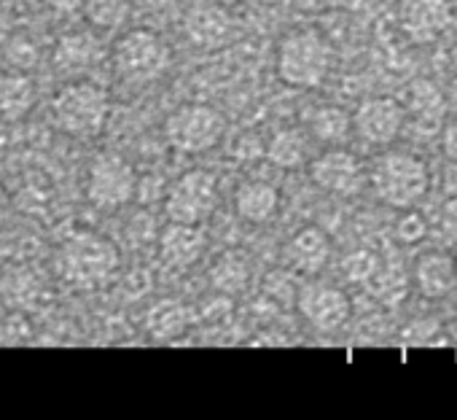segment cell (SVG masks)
Instances as JSON below:
<instances>
[{"instance_id":"1","label":"cell","mask_w":457,"mask_h":420,"mask_svg":"<svg viewBox=\"0 0 457 420\" xmlns=\"http://www.w3.org/2000/svg\"><path fill=\"white\" fill-rule=\"evenodd\" d=\"M57 265L68 286L79 291H95L119 273L121 256L108 238L97 232H79L62 246Z\"/></svg>"},{"instance_id":"2","label":"cell","mask_w":457,"mask_h":420,"mask_svg":"<svg viewBox=\"0 0 457 420\" xmlns=\"http://www.w3.org/2000/svg\"><path fill=\"white\" fill-rule=\"evenodd\" d=\"M331 71V46L312 30H291L278 46V76L283 84L296 89H315L326 81Z\"/></svg>"},{"instance_id":"3","label":"cell","mask_w":457,"mask_h":420,"mask_svg":"<svg viewBox=\"0 0 457 420\" xmlns=\"http://www.w3.org/2000/svg\"><path fill=\"white\" fill-rule=\"evenodd\" d=\"M108 111H111L108 92L95 81H73L62 87L52 103L57 127L79 140L97 138L108 122Z\"/></svg>"},{"instance_id":"4","label":"cell","mask_w":457,"mask_h":420,"mask_svg":"<svg viewBox=\"0 0 457 420\" xmlns=\"http://www.w3.org/2000/svg\"><path fill=\"white\" fill-rule=\"evenodd\" d=\"M371 183L379 199L390 207H411L428 191V170L422 159L403 151H390L374 162Z\"/></svg>"},{"instance_id":"5","label":"cell","mask_w":457,"mask_h":420,"mask_svg":"<svg viewBox=\"0 0 457 420\" xmlns=\"http://www.w3.org/2000/svg\"><path fill=\"white\" fill-rule=\"evenodd\" d=\"M226 132V119L220 111L204 103H186L175 108L164 122L167 143L180 154H202L218 146Z\"/></svg>"},{"instance_id":"6","label":"cell","mask_w":457,"mask_h":420,"mask_svg":"<svg viewBox=\"0 0 457 420\" xmlns=\"http://www.w3.org/2000/svg\"><path fill=\"white\" fill-rule=\"evenodd\" d=\"M113 65L119 71L121 79L127 81H151L156 76H162L170 65V49L167 44L145 30V28H137V30H129L124 33L116 46H113Z\"/></svg>"},{"instance_id":"7","label":"cell","mask_w":457,"mask_h":420,"mask_svg":"<svg viewBox=\"0 0 457 420\" xmlns=\"http://www.w3.org/2000/svg\"><path fill=\"white\" fill-rule=\"evenodd\" d=\"M218 207V181L207 170L183 172L167 194L164 210L175 224H202Z\"/></svg>"},{"instance_id":"8","label":"cell","mask_w":457,"mask_h":420,"mask_svg":"<svg viewBox=\"0 0 457 420\" xmlns=\"http://www.w3.org/2000/svg\"><path fill=\"white\" fill-rule=\"evenodd\" d=\"M137 191V175L129 162L119 154H97L89 164L87 178V197L95 207L116 210L127 205Z\"/></svg>"},{"instance_id":"9","label":"cell","mask_w":457,"mask_h":420,"mask_svg":"<svg viewBox=\"0 0 457 420\" xmlns=\"http://www.w3.org/2000/svg\"><path fill=\"white\" fill-rule=\"evenodd\" d=\"M398 22L414 44H433L452 25L449 0H401Z\"/></svg>"},{"instance_id":"10","label":"cell","mask_w":457,"mask_h":420,"mask_svg":"<svg viewBox=\"0 0 457 420\" xmlns=\"http://www.w3.org/2000/svg\"><path fill=\"white\" fill-rule=\"evenodd\" d=\"M310 178L318 189H323L328 194L347 197L363 186V167H361L358 156H353L350 151L331 148V151L320 154L318 159H312Z\"/></svg>"},{"instance_id":"11","label":"cell","mask_w":457,"mask_h":420,"mask_svg":"<svg viewBox=\"0 0 457 420\" xmlns=\"http://www.w3.org/2000/svg\"><path fill=\"white\" fill-rule=\"evenodd\" d=\"M350 299L345 291L323 283H310L299 291V313L320 332H334L350 318Z\"/></svg>"},{"instance_id":"12","label":"cell","mask_w":457,"mask_h":420,"mask_svg":"<svg viewBox=\"0 0 457 420\" xmlns=\"http://www.w3.org/2000/svg\"><path fill=\"white\" fill-rule=\"evenodd\" d=\"M353 124L363 140L374 146H387L403 127V108L393 97H371L358 105Z\"/></svg>"},{"instance_id":"13","label":"cell","mask_w":457,"mask_h":420,"mask_svg":"<svg viewBox=\"0 0 457 420\" xmlns=\"http://www.w3.org/2000/svg\"><path fill=\"white\" fill-rule=\"evenodd\" d=\"M183 30L194 46L215 49V46H223L228 38H232L235 22H232V17H228L226 6L210 4V0H196V4L186 12Z\"/></svg>"},{"instance_id":"14","label":"cell","mask_w":457,"mask_h":420,"mask_svg":"<svg viewBox=\"0 0 457 420\" xmlns=\"http://www.w3.org/2000/svg\"><path fill=\"white\" fill-rule=\"evenodd\" d=\"M403 119L409 116L417 132H436L446 116V103L438 92V87L428 79H417L411 81V87L406 89V100H403Z\"/></svg>"},{"instance_id":"15","label":"cell","mask_w":457,"mask_h":420,"mask_svg":"<svg viewBox=\"0 0 457 420\" xmlns=\"http://www.w3.org/2000/svg\"><path fill=\"white\" fill-rule=\"evenodd\" d=\"M202 248H204V232L199 230V224L170 222V227L159 238V256L167 267L175 270L191 267L202 256Z\"/></svg>"},{"instance_id":"16","label":"cell","mask_w":457,"mask_h":420,"mask_svg":"<svg viewBox=\"0 0 457 420\" xmlns=\"http://www.w3.org/2000/svg\"><path fill=\"white\" fill-rule=\"evenodd\" d=\"M414 283L425 299L446 297L457 283V265L441 251H425L414 265Z\"/></svg>"},{"instance_id":"17","label":"cell","mask_w":457,"mask_h":420,"mask_svg":"<svg viewBox=\"0 0 457 420\" xmlns=\"http://www.w3.org/2000/svg\"><path fill=\"white\" fill-rule=\"evenodd\" d=\"M331 254V240L323 230L318 227H304L299 230L288 246H286V259L294 270L304 273V275H315L326 267Z\"/></svg>"},{"instance_id":"18","label":"cell","mask_w":457,"mask_h":420,"mask_svg":"<svg viewBox=\"0 0 457 420\" xmlns=\"http://www.w3.org/2000/svg\"><path fill=\"white\" fill-rule=\"evenodd\" d=\"M278 207H280V194L272 183H264V181H248L235 194L237 216L251 224L270 222L278 214Z\"/></svg>"},{"instance_id":"19","label":"cell","mask_w":457,"mask_h":420,"mask_svg":"<svg viewBox=\"0 0 457 420\" xmlns=\"http://www.w3.org/2000/svg\"><path fill=\"white\" fill-rule=\"evenodd\" d=\"M194 323V313L191 307H186L178 299H162L148 310L145 318V329L154 340H175L180 334H186V329Z\"/></svg>"},{"instance_id":"20","label":"cell","mask_w":457,"mask_h":420,"mask_svg":"<svg viewBox=\"0 0 457 420\" xmlns=\"http://www.w3.org/2000/svg\"><path fill=\"white\" fill-rule=\"evenodd\" d=\"M36 105V84L25 73L0 76V122H20Z\"/></svg>"},{"instance_id":"21","label":"cell","mask_w":457,"mask_h":420,"mask_svg":"<svg viewBox=\"0 0 457 420\" xmlns=\"http://www.w3.org/2000/svg\"><path fill=\"white\" fill-rule=\"evenodd\" d=\"M210 281H212L215 291H220V294H237L251 281V265L243 254L226 251L210 267Z\"/></svg>"},{"instance_id":"22","label":"cell","mask_w":457,"mask_h":420,"mask_svg":"<svg viewBox=\"0 0 457 420\" xmlns=\"http://www.w3.org/2000/svg\"><path fill=\"white\" fill-rule=\"evenodd\" d=\"M307 154H310V146H307V138L302 130H280L275 132V138L270 140L267 146V159L283 170H296L307 162Z\"/></svg>"},{"instance_id":"23","label":"cell","mask_w":457,"mask_h":420,"mask_svg":"<svg viewBox=\"0 0 457 420\" xmlns=\"http://www.w3.org/2000/svg\"><path fill=\"white\" fill-rule=\"evenodd\" d=\"M54 57H57V65H60V68H71V71H73V68H89V65L100 63L103 46L97 44L95 36L73 33V36H68V38L60 41Z\"/></svg>"},{"instance_id":"24","label":"cell","mask_w":457,"mask_h":420,"mask_svg":"<svg viewBox=\"0 0 457 420\" xmlns=\"http://www.w3.org/2000/svg\"><path fill=\"white\" fill-rule=\"evenodd\" d=\"M81 9L97 30H119L129 17V0H81Z\"/></svg>"},{"instance_id":"25","label":"cell","mask_w":457,"mask_h":420,"mask_svg":"<svg viewBox=\"0 0 457 420\" xmlns=\"http://www.w3.org/2000/svg\"><path fill=\"white\" fill-rule=\"evenodd\" d=\"M353 122L347 116L345 108H337V105H326V108H318L310 119V130L318 140L323 143H342L350 132Z\"/></svg>"},{"instance_id":"26","label":"cell","mask_w":457,"mask_h":420,"mask_svg":"<svg viewBox=\"0 0 457 420\" xmlns=\"http://www.w3.org/2000/svg\"><path fill=\"white\" fill-rule=\"evenodd\" d=\"M345 275L355 283H369L379 273V256L374 251H355L345 259Z\"/></svg>"},{"instance_id":"27","label":"cell","mask_w":457,"mask_h":420,"mask_svg":"<svg viewBox=\"0 0 457 420\" xmlns=\"http://www.w3.org/2000/svg\"><path fill=\"white\" fill-rule=\"evenodd\" d=\"M6 44V57L17 65V68H30L33 63H36V57H38V52H36V46L28 41V38H6L4 41Z\"/></svg>"},{"instance_id":"28","label":"cell","mask_w":457,"mask_h":420,"mask_svg":"<svg viewBox=\"0 0 457 420\" xmlns=\"http://www.w3.org/2000/svg\"><path fill=\"white\" fill-rule=\"evenodd\" d=\"M425 235V219L420 214H409L398 222V238L406 243H414Z\"/></svg>"},{"instance_id":"29","label":"cell","mask_w":457,"mask_h":420,"mask_svg":"<svg viewBox=\"0 0 457 420\" xmlns=\"http://www.w3.org/2000/svg\"><path fill=\"white\" fill-rule=\"evenodd\" d=\"M441 148H444V154H446L452 162H457V119H454V122H449V124L444 127Z\"/></svg>"},{"instance_id":"30","label":"cell","mask_w":457,"mask_h":420,"mask_svg":"<svg viewBox=\"0 0 457 420\" xmlns=\"http://www.w3.org/2000/svg\"><path fill=\"white\" fill-rule=\"evenodd\" d=\"M9 36H12V17L4 6H0V44H4Z\"/></svg>"},{"instance_id":"31","label":"cell","mask_w":457,"mask_h":420,"mask_svg":"<svg viewBox=\"0 0 457 420\" xmlns=\"http://www.w3.org/2000/svg\"><path fill=\"white\" fill-rule=\"evenodd\" d=\"M4 219H6V191L0 186V224H4Z\"/></svg>"},{"instance_id":"32","label":"cell","mask_w":457,"mask_h":420,"mask_svg":"<svg viewBox=\"0 0 457 420\" xmlns=\"http://www.w3.org/2000/svg\"><path fill=\"white\" fill-rule=\"evenodd\" d=\"M210 4H218V6H235V4H240V0H210Z\"/></svg>"},{"instance_id":"33","label":"cell","mask_w":457,"mask_h":420,"mask_svg":"<svg viewBox=\"0 0 457 420\" xmlns=\"http://www.w3.org/2000/svg\"><path fill=\"white\" fill-rule=\"evenodd\" d=\"M454 265H457V259H454Z\"/></svg>"}]
</instances>
